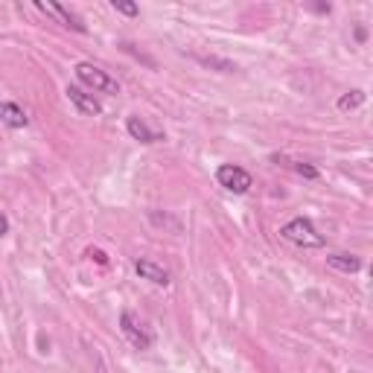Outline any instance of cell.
<instances>
[{
	"instance_id": "cell-1",
	"label": "cell",
	"mask_w": 373,
	"mask_h": 373,
	"mask_svg": "<svg viewBox=\"0 0 373 373\" xmlns=\"http://www.w3.org/2000/svg\"><path fill=\"white\" fill-rule=\"evenodd\" d=\"M280 236L297 248H324L327 245V236L318 234V228L312 225V219L306 216H297L292 222H286V225L280 228Z\"/></svg>"
},
{
	"instance_id": "cell-2",
	"label": "cell",
	"mask_w": 373,
	"mask_h": 373,
	"mask_svg": "<svg viewBox=\"0 0 373 373\" xmlns=\"http://www.w3.org/2000/svg\"><path fill=\"white\" fill-rule=\"evenodd\" d=\"M76 79L93 93H120V82L114 76H108L103 67H96L91 62H79L76 64Z\"/></svg>"
},
{
	"instance_id": "cell-3",
	"label": "cell",
	"mask_w": 373,
	"mask_h": 373,
	"mask_svg": "<svg viewBox=\"0 0 373 373\" xmlns=\"http://www.w3.org/2000/svg\"><path fill=\"white\" fill-rule=\"evenodd\" d=\"M216 181H219V187H225V190L234 193V195H245L248 190L254 187L251 172L242 169L239 163H222V166L216 169Z\"/></svg>"
},
{
	"instance_id": "cell-4",
	"label": "cell",
	"mask_w": 373,
	"mask_h": 373,
	"mask_svg": "<svg viewBox=\"0 0 373 373\" xmlns=\"http://www.w3.org/2000/svg\"><path fill=\"white\" fill-rule=\"evenodd\" d=\"M120 330H122V335L129 338V344L134 347V350H149V347L155 344V335L140 324L132 309H122L120 312Z\"/></svg>"
},
{
	"instance_id": "cell-5",
	"label": "cell",
	"mask_w": 373,
	"mask_h": 373,
	"mask_svg": "<svg viewBox=\"0 0 373 373\" xmlns=\"http://www.w3.org/2000/svg\"><path fill=\"white\" fill-rule=\"evenodd\" d=\"M67 99H70V105L76 108L79 114H85V117H96V114H103V105H99V99L93 96V93H88L85 88H79V85H67Z\"/></svg>"
},
{
	"instance_id": "cell-6",
	"label": "cell",
	"mask_w": 373,
	"mask_h": 373,
	"mask_svg": "<svg viewBox=\"0 0 373 373\" xmlns=\"http://www.w3.org/2000/svg\"><path fill=\"white\" fill-rule=\"evenodd\" d=\"M126 132L132 134V140L146 143V146H152V143H163V140H166V134H163V132L149 129V126H146V120H143V117H137V114H132V117L126 120Z\"/></svg>"
},
{
	"instance_id": "cell-7",
	"label": "cell",
	"mask_w": 373,
	"mask_h": 373,
	"mask_svg": "<svg viewBox=\"0 0 373 373\" xmlns=\"http://www.w3.org/2000/svg\"><path fill=\"white\" fill-rule=\"evenodd\" d=\"M41 12H47V15H56V18H62V23H64V27H70L73 33H79V35H85L88 33V27H85V21L76 15V12H70L67 6H62V4H35Z\"/></svg>"
},
{
	"instance_id": "cell-8",
	"label": "cell",
	"mask_w": 373,
	"mask_h": 373,
	"mask_svg": "<svg viewBox=\"0 0 373 373\" xmlns=\"http://www.w3.org/2000/svg\"><path fill=\"white\" fill-rule=\"evenodd\" d=\"M0 122L9 126V129H27L30 126V117H27V111H23L18 103L4 99V103H0Z\"/></svg>"
},
{
	"instance_id": "cell-9",
	"label": "cell",
	"mask_w": 373,
	"mask_h": 373,
	"mask_svg": "<svg viewBox=\"0 0 373 373\" xmlns=\"http://www.w3.org/2000/svg\"><path fill=\"white\" fill-rule=\"evenodd\" d=\"M134 271H137L143 280L155 283V286H169V271L163 265L152 263V260H134Z\"/></svg>"
},
{
	"instance_id": "cell-10",
	"label": "cell",
	"mask_w": 373,
	"mask_h": 373,
	"mask_svg": "<svg viewBox=\"0 0 373 373\" xmlns=\"http://www.w3.org/2000/svg\"><path fill=\"white\" fill-rule=\"evenodd\" d=\"M327 265L335 268V271H344V275H356L362 268V260L356 254H347V251H338V254H330L327 257Z\"/></svg>"
},
{
	"instance_id": "cell-11",
	"label": "cell",
	"mask_w": 373,
	"mask_h": 373,
	"mask_svg": "<svg viewBox=\"0 0 373 373\" xmlns=\"http://www.w3.org/2000/svg\"><path fill=\"white\" fill-rule=\"evenodd\" d=\"M365 103V91H350V93H344L341 99H338V108L341 111H353V108H359Z\"/></svg>"
},
{
	"instance_id": "cell-12",
	"label": "cell",
	"mask_w": 373,
	"mask_h": 373,
	"mask_svg": "<svg viewBox=\"0 0 373 373\" xmlns=\"http://www.w3.org/2000/svg\"><path fill=\"white\" fill-rule=\"evenodd\" d=\"M111 9L126 15V18H137L140 15V6L137 4H129V0H111Z\"/></svg>"
},
{
	"instance_id": "cell-13",
	"label": "cell",
	"mask_w": 373,
	"mask_h": 373,
	"mask_svg": "<svg viewBox=\"0 0 373 373\" xmlns=\"http://www.w3.org/2000/svg\"><path fill=\"white\" fill-rule=\"evenodd\" d=\"M292 166H294V172H297V176H304V178H309V181H315V178L321 176V172H318L312 163H304V161H294Z\"/></svg>"
},
{
	"instance_id": "cell-14",
	"label": "cell",
	"mask_w": 373,
	"mask_h": 373,
	"mask_svg": "<svg viewBox=\"0 0 373 373\" xmlns=\"http://www.w3.org/2000/svg\"><path fill=\"white\" fill-rule=\"evenodd\" d=\"M93 263H99V265H108V254L105 251H99V248H88V251H85Z\"/></svg>"
},
{
	"instance_id": "cell-15",
	"label": "cell",
	"mask_w": 373,
	"mask_h": 373,
	"mask_svg": "<svg viewBox=\"0 0 373 373\" xmlns=\"http://www.w3.org/2000/svg\"><path fill=\"white\" fill-rule=\"evenodd\" d=\"M312 12H318V15H330L333 12V6L330 4H315V6H309Z\"/></svg>"
},
{
	"instance_id": "cell-16",
	"label": "cell",
	"mask_w": 373,
	"mask_h": 373,
	"mask_svg": "<svg viewBox=\"0 0 373 373\" xmlns=\"http://www.w3.org/2000/svg\"><path fill=\"white\" fill-rule=\"evenodd\" d=\"M6 234H9V219L0 213V236H6Z\"/></svg>"
},
{
	"instance_id": "cell-17",
	"label": "cell",
	"mask_w": 373,
	"mask_h": 373,
	"mask_svg": "<svg viewBox=\"0 0 373 373\" xmlns=\"http://www.w3.org/2000/svg\"><path fill=\"white\" fill-rule=\"evenodd\" d=\"M367 38V30L365 27H356V41H365Z\"/></svg>"
}]
</instances>
